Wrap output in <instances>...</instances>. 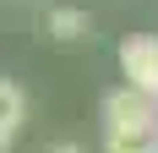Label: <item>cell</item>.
Wrapping results in <instances>:
<instances>
[{
  "label": "cell",
  "instance_id": "cell-1",
  "mask_svg": "<svg viewBox=\"0 0 158 153\" xmlns=\"http://www.w3.org/2000/svg\"><path fill=\"white\" fill-rule=\"evenodd\" d=\"M120 76H126V88L147 93L158 104V38L153 33H136V38L120 44Z\"/></svg>",
  "mask_w": 158,
  "mask_h": 153
},
{
  "label": "cell",
  "instance_id": "cell-2",
  "mask_svg": "<svg viewBox=\"0 0 158 153\" xmlns=\"http://www.w3.org/2000/svg\"><path fill=\"white\" fill-rule=\"evenodd\" d=\"M104 126H158V104L120 82L114 93H104Z\"/></svg>",
  "mask_w": 158,
  "mask_h": 153
},
{
  "label": "cell",
  "instance_id": "cell-3",
  "mask_svg": "<svg viewBox=\"0 0 158 153\" xmlns=\"http://www.w3.org/2000/svg\"><path fill=\"white\" fill-rule=\"evenodd\" d=\"M104 153H158L153 126H104Z\"/></svg>",
  "mask_w": 158,
  "mask_h": 153
},
{
  "label": "cell",
  "instance_id": "cell-4",
  "mask_svg": "<svg viewBox=\"0 0 158 153\" xmlns=\"http://www.w3.org/2000/svg\"><path fill=\"white\" fill-rule=\"evenodd\" d=\"M44 28L55 33L60 44H77V38H87V28H93V16H87V11H77V6H49Z\"/></svg>",
  "mask_w": 158,
  "mask_h": 153
},
{
  "label": "cell",
  "instance_id": "cell-5",
  "mask_svg": "<svg viewBox=\"0 0 158 153\" xmlns=\"http://www.w3.org/2000/svg\"><path fill=\"white\" fill-rule=\"evenodd\" d=\"M22 120H27V98H22V88L11 76H0V137H16Z\"/></svg>",
  "mask_w": 158,
  "mask_h": 153
},
{
  "label": "cell",
  "instance_id": "cell-6",
  "mask_svg": "<svg viewBox=\"0 0 158 153\" xmlns=\"http://www.w3.org/2000/svg\"><path fill=\"white\" fill-rule=\"evenodd\" d=\"M49 153H87V148H82V142H55Z\"/></svg>",
  "mask_w": 158,
  "mask_h": 153
},
{
  "label": "cell",
  "instance_id": "cell-7",
  "mask_svg": "<svg viewBox=\"0 0 158 153\" xmlns=\"http://www.w3.org/2000/svg\"><path fill=\"white\" fill-rule=\"evenodd\" d=\"M153 137H158V126H153Z\"/></svg>",
  "mask_w": 158,
  "mask_h": 153
}]
</instances>
